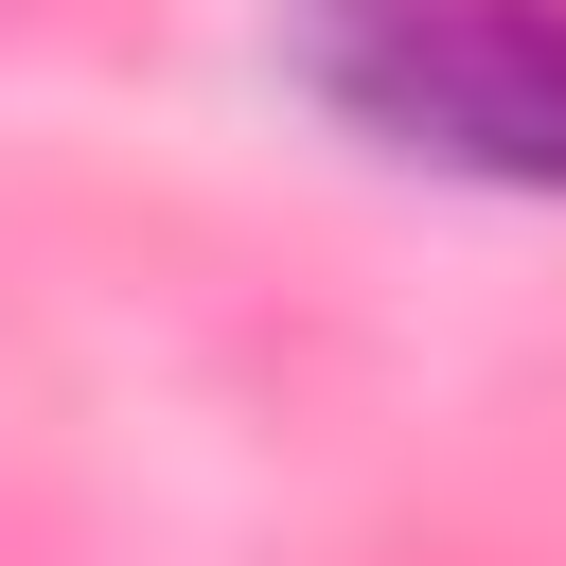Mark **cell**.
Returning <instances> with one entry per match:
<instances>
[{"label": "cell", "mask_w": 566, "mask_h": 566, "mask_svg": "<svg viewBox=\"0 0 566 566\" xmlns=\"http://www.w3.org/2000/svg\"><path fill=\"white\" fill-rule=\"evenodd\" d=\"M283 71L407 177L566 195V0H283Z\"/></svg>", "instance_id": "cell-1"}]
</instances>
